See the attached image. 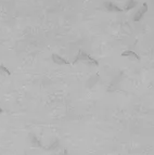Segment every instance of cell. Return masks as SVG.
I'll return each mask as SVG.
<instances>
[{
    "instance_id": "8",
    "label": "cell",
    "mask_w": 154,
    "mask_h": 155,
    "mask_svg": "<svg viewBox=\"0 0 154 155\" xmlns=\"http://www.w3.org/2000/svg\"><path fill=\"white\" fill-rule=\"evenodd\" d=\"M2 112H3V110L1 109V107H0V113H2Z\"/></svg>"
},
{
    "instance_id": "7",
    "label": "cell",
    "mask_w": 154,
    "mask_h": 155,
    "mask_svg": "<svg viewBox=\"0 0 154 155\" xmlns=\"http://www.w3.org/2000/svg\"><path fill=\"white\" fill-rule=\"evenodd\" d=\"M0 71H2V72H5L7 75H11V72L7 68V67L5 66V65H0Z\"/></svg>"
},
{
    "instance_id": "1",
    "label": "cell",
    "mask_w": 154,
    "mask_h": 155,
    "mask_svg": "<svg viewBox=\"0 0 154 155\" xmlns=\"http://www.w3.org/2000/svg\"><path fill=\"white\" fill-rule=\"evenodd\" d=\"M77 62L89 63V64L95 65V66H98V65H99V62H98L97 60L92 59V58L90 57V55H88L87 53H86L85 51H82V50H79V52H78V54H77L76 59H75V61L73 62V64H75V63H77Z\"/></svg>"
},
{
    "instance_id": "2",
    "label": "cell",
    "mask_w": 154,
    "mask_h": 155,
    "mask_svg": "<svg viewBox=\"0 0 154 155\" xmlns=\"http://www.w3.org/2000/svg\"><path fill=\"white\" fill-rule=\"evenodd\" d=\"M148 11V5H146V2L142 5V8H141V10H139L138 12H137V14H136V16H135V21H139L140 18H142V15H143L144 13Z\"/></svg>"
},
{
    "instance_id": "6",
    "label": "cell",
    "mask_w": 154,
    "mask_h": 155,
    "mask_svg": "<svg viewBox=\"0 0 154 155\" xmlns=\"http://www.w3.org/2000/svg\"><path fill=\"white\" fill-rule=\"evenodd\" d=\"M136 5H137L136 0H128V2L126 3L125 9H124V10H130V9L135 8V7H136Z\"/></svg>"
},
{
    "instance_id": "5",
    "label": "cell",
    "mask_w": 154,
    "mask_h": 155,
    "mask_svg": "<svg viewBox=\"0 0 154 155\" xmlns=\"http://www.w3.org/2000/svg\"><path fill=\"white\" fill-rule=\"evenodd\" d=\"M106 7H108V9L110 11H116V12H122L123 11V9L122 8H118V7H116L115 5H113L112 2H109L106 3Z\"/></svg>"
},
{
    "instance_id": "3",
    "label": "cell",
    "mask_w": 154,
    "mask_h": 155,
    "mask_svg": "<svg viewBox=\"0 0 154 155\" xmlns=\"http://www.w3.org/2000/svg\"><path fill=\"white\" fill-rule=\"evenodd\" d=\"M52 61L54 63H58V64H71L67 60L63 59V58H61L58 54H52Z\"/></svg>"
},
{
    "instance_id": "4",
    "label": "cell",
    "mask_w": 154,
    "mask_h": 155,
    "mask_svg": "<svg viewBox=\"0 0 154 155\" xmlns=\"http://www.w3.org/2000/svg\"><path fill=\"white\" fill-rule=\"evenodd\" d=\"M122 57H134L136 60H140L139 55L137 54V53H135L134 51H130V50H127V51L123 52V53H122Z\"/></svg>"
}]
</instances>
